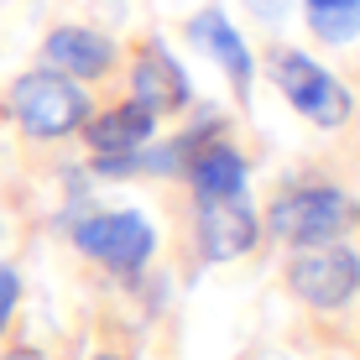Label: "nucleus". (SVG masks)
Returning <instances> with one entry per match:
<instances>
[{
    "mask_svg": "<svg viewBox=\"0 0 360 360\" xmlns=\"http://www.w3.org/2000/svg\"><path fill=\"white\" fill-rule=\"evenodd\" d=\"M11 115L16 126L37 136V141H58V136H73L89 120V94L79 89V79L68 73H53V68H32L16 79L11 89Z\"/></svg>",
    "mask_w": 360,
    "mask_h": 360,
    "instance_id": "1",
    "label": "nucleus"
},
{
    "mask_svg": "<svg viewBox=\"0 0 360 360\" xmlns=\"http://www.w3.org/2000/svg\"><path fill=\"white\" fill-rule=\"evenodd\" d=\"M266 219H271V235L297 245V251H303V245H329V240H340V235L355 225V198L314 183V188L282 193Z\"/></svg>",
    "mask_w": 360,
    "mask_h": 360,
    "instance_id": "2",
    "label": "nucleus"
},
{
    "mask_svg": "<svg viewBox=\"0 0 360 360\" xmlns=\"http://www.w3.org/2000/svg\"><path fill=\"white\" fill-rule=\"evenodd\" d=\"M271 79H277L282 99H288L297 115H308L314 126H324V131H340L345 120H350V110H355L350 89H345L324 63H314L308 53H297V47H288V53L271 58Z\"/></svg>",
    "mask_w": 360,
    "mask_h": 360,
    "instance_id": "3",
    "label": "nucleus"
},
{
    "mask_svg": "<svg viewBox=\"0 0 360 360\" xmlns=\"http://www.w3.org/2000/svg\"><path fill=\"white\" fill-rule=\"evenodd\" d=\"M73 245H79L84 256H94L99 266L110 271H141L152 262L157 251V230L146 214H136V209H115V214H94L84 219V225H73Z\"/></svg>",
    "mask_w": 360,
    "mask_h": 360,
    "instance_id": "4",
    "label": "nucleus"
},
{
    "mask_svg": "<svg viewBox=\"0 0 360 360\" xmlns=\"http://www.w3.org/2000/svg\"><path fill=\"white\" fill-rule=\"evenodd\" d=\"M288 282H292V292L303 297L308 308H345V303H355V292H360V256L350 251V245H340V240H329V245H303V251L292 256V266H288Z\"/></svg>",
    "mask_w": 360,
    "mask_h": 360,
    "instance_id": "5",
    "label": "nucleus"
},
{
    "mask_svg": "<svg viewBox=\"0 0 360 360\" xmlns=\"http://www.w3.org/2000/svg\"><path fill=\"white\" fill-rule=\"evenodd\" d=\"M256 209L240 198H204L198 204V251H204V262H235V256H245L256 245Z\"/></svg>",
    "mask_w": 360,
    "mask_h": 360,
    "instance_id": "6",
    "label": "nucleus"
},
{
    "mask_svg": "<svg viewBox=\"0 0 360 360\" xmlns=\"http://www.w3.org/2000/svg\"><path fill=\"white\" fill-rule=\"evenodd\" d=\"M131 99L146 110V115H172V110L188 105V73L172 53H162V42H146L141 58H136L131 73Z\"/></svg>",
    "mask_w": 360,
    "mask_h": 360,
    "instance_id": "7",
    "label": "nucleus"
},
{
    "mask_svg": "<svg viewBox=\"0 0 360 360\" xmlns=\"http://www.w3.org/2000/svg\"><path fill=\"white\" fill-rule=\"evenodd\" d=\"M110 63H115V42L89 27H58L42 42V68L68 73V79H99L110 73Z\"/></svg>",
    "mask_w": 360,
    "mask_h": 360,
    "instance_id": "8",
    "label": "nucleus"
},
{
    "mask_svg": "<svg viewBox=\"0 0 360 360\" xmlns=\"http://www.w3.org/2000/svg\"><path fill=\"white\" fill-rule=\"evenodd\" d=\"M188 37L198 47H204L209 58H214L219 68L230 73V84H235V94H251V47H245V37L230 27V16L219 6H209V11H198V16L188 21Z\"/></svg>",
    "mask_w": 360,
    "mask_h": 360,
    "instance_id": "9",
    "label": "nucleus"
},
{
    "mask_svg": "<svg viewBox=\"0 0 360 360\" xmlns=\"http://www.w3.org/2000/svg\"><path fill=\"white\" fill-rule=\"evenodd\" d=\"M152 126H157V115H146L141 105H115V110H105V115H94V120H84V136H89V146L99 157H115V152H136V146H146L152 141Z\"/></svg>",
    "mask_w": 360,
    "mask_h": 360,
    "instance_id": "10",
    "label": "nucleus"
},
{
    "mask_svg": "<svg viewBox=\"0 0 360 360\" xmlns=\"http://www.w3.org/2000/svg\"><path fill=\"white\" fill-rule=\"evenodd\" d=\"M188 178H193L198 204L204 198H240L245 193V157L225 141H204L198 157L188 162Z\"/></svg>",
    "mask_w": 360,
    "mask_h": 360,
    "instance_id": "11",
    "label": "nucleus"
},
{
    "mask_svg": "<svg viewBox=\"0 0 360 360\" xmlns=\"http://www.w3.org/2000/svg\"><path fill=\"white\" fill-rule=\"evenodd\" d=\"M308 21H314V32L324 37V42H350L360 32V6H340V11H308Z\"/></svg>",
    "mask_w": 360,
    "mask_h": 360,
    "instance_id": "12",
    "label": "nucleus"
},
{
    "mask_svg": "<svg viewBox=\"0 0 360 360\" xmlns=\"http://www.w3.org/2000/svg\"><path fill=\"white\" fill-rule=\"evenodd\" d=\"M16 297H21V277H16V266L0 262V334H6L11 314H16Z\"/></svg>",
    "mask_w": 360,
    "mask_h": 360,
    "instance_id": "13",
    "label": "nucleus"
},
{
    "mask_svg": "<svg viewBox=\"0 0 360 360\" xmlns=\"http://www.w3.org/2000/svg\"><path fill=\"white\" fill-rule=\"evenodd\" d=\"M0 360H47V355H42V350H32V345H16V350H6Z\"/></svg>",
    "mask_w": 360,
    "mask_h": 360,
    "instance_id": "14",
    "label": "nucleus"
},
{
    "mask_svg": "<svg viewBox=\"0 0 360 360\" xmlns=\"http://www.w3.org/2000/svg\"><path fill=\"white\" fill-rule=\"evenodd\" d=\"M340 6H360V0H308V11H340Z\"/></svg>",
    "mask_w": 360,
    "mask_h": 360,
    "instance_id": "15",
    "label": "nucleus"
},
{
    "mask_svg": "<svg viewBox=\"0 0 360 360\" xmlns=\"http://www.w3.org/2000/svg\"><path fill=\"white\" fill-rule=\"evenodd\" d=\"M94 360H120V355H94Z\"/></svg>",
    "mask_w": 360,
    "mask_h": 360,
    "instance_id": "16",
    "label": "nucleus"
}]
</instances>
